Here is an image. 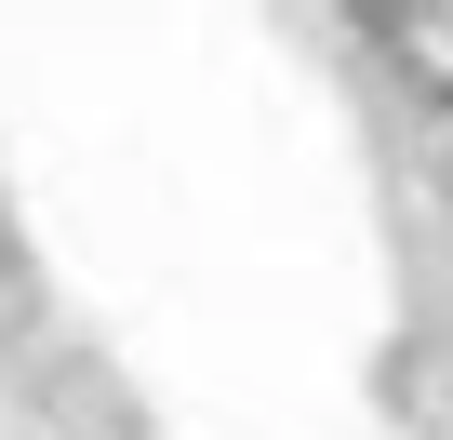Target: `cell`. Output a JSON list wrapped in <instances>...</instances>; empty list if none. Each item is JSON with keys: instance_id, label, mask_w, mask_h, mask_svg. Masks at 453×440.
<instances>
[{"instance_id": "cell-1", "label": "cell", "mask_w": 453, "mask_h": 440, "mask_svg": "<svg viewBox=\"0 0 453 440\" xmlns=\"http://www.w3.org/2000/svg\"><path fill=\"white\" fill-rule=\"evenodd\" d=\"M373 41H387V67H400L413 94H440V107H453V14H440V0H413V14H373Z\"/></svg>"}, {"instance_id": "cell-2", "label": "cell", "mask_w": 453, "mask_h": 440, "mask_svg": "<svg viewBox=\"0 0 453 440\" xmlns=\"http://www.w3.org/2000/svg\"><path fill=\"white\" fill-rule=\"evenodd\" d=\"M440 187H453V147H440Z\"/></svg>"}]
</instances>
